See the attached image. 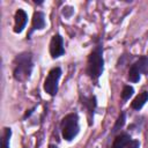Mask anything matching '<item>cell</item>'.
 <instances>
[{"label": "cell", "instance_id": "6da1fadb", "mask_svg": "<svg viewBox=\"0 0 148 148\" xmlns=\"http://www.w3.org/2000/svg\"><path fill=\"white\" fill-rule=\"evenodd\" d=\"M102 72H103V50H102V45L97 44L89 54L87 73L91 79L97 80L101 76Z\"/></svg>", "mask_w": 148, "mask_h": 148}, {"label": "cell", "instance_id": "7a4b0ae2", "mask_svg": "<svg viewBox=\"0 0 148 148\" xmlns=\"http://www.w3.org/2000/svg\"><path fill=\"white\" fill-rule=\"evenodd\" d=\"M14 77L17 81H24L30 76L32 69V59L30 53H21L15 58Z\"/></svg>", "mask_w": 148, "mask_h": 148}, {"label": "cell", "instance_id": "3957f363", "mask_svg": "<svg viewBox=\"0 0 148 148\" xmlns=\"http://www.w3.org/2000/svg\"><path fill=\"white\" fill-rule=\"evenodd\" d=\"M62 136L66 140H72L79 132V118L76 113L67 114L61 121Z\"/></svg>", "mask_w": 148, "mask_h": 148}, {"label": "cell", "instance_id": "277c9868", "mask_svg": "<svg viewBox=\"0 0 148 148\" xmlns=\"http://www.w3.org/2000/svg\"><path fill=\"white\" fill-rule=\"evenodd\" d=\"M60 75H61V69L59 67H56V68H52L49 73V75L46 76L45 81H44V90L53 96L57 94L58 91V81L60 79Z\"/></svg>", "mask_w": 148, "mask_h": 148}, {"label": "cell", "instance_id": "5b68a950", "mask_svg": "<svg viewBox=\"0 0 148 148\" xmlns=\"http://www.w3.org/2000/svg\"><path fill=\"white\" fill-rule=\"evenodd\" d=\"M64 42L60 35H54L50 43V53L52 58H58L61 54H64Z\"/></svg>", "mask_w": 148, "mask_h": 148}, {"label": "cell", "instance_id": "8992f818", "mask_svg": "<svg viewBox=\"0 0 148 148\" xmlns=\"http://www.w3.org/2000/svg\"><path fill=\"white\" fill-rule=\"evenodd\" d=\"M27 18H28L27 13L23 9H17V12L15 13V25H14L15 32H21L23 30L27 23Z\"/></svg>", "mask_w": 148, "mask_h": 148}, {"label": "cell", "instance_id": "52a82bcc", "mask_svg": "<svg viewBox=\"0 0 148 148\" xmlns=\"http://www.w3.org/2000/svg\"><path fill=\"white\" fill-rule=\"evenodd\" d=\"M130 141H131V136L127 133H121L114 139L112 148H125Z\"/></svg>", "mask_w": 148, "mask_h": 148}, {"label": "cell", "instance_id": "ba28073f", "mask_svg": "<svg viewBox=\"0 0 148 148\" xmlns=\"http://www.w3.org/2000/svg\"><path fill=\"white\" fill-rule=\"evenodd\" d=\"M148 101V92L147 91H142V92H140L134 99H133V102H132V108L133 109H135V110H140L143 105H145V103Z\"/></svg>", "mask_w": 148, "mask_h": 148}, {"label": "cell", "instance_id": "9c48e42d", "mask_svg": "<svg viewBox=\"0 0 148 148\" xmlns=\"http://www.w3.org/2000/svg\"><path fill=\"white\" fill-rule=\"evenodd\" d=\"M45 27V18L42 12H36L32 17V29H43Z\"/></svg>", "mask_w": 148, "mask_h": 148}, {"label": "cell", "instance_id": "30bf717a", "mask_svg": "<svg viewBox=\"0 0 148 148\" xmlns=\"http://www.w3.org/2000/svg\"><path fill=\"white\" fill-rule=\"evenodd\" d=\"M132 67H133L136 72H139L140 74H141L142 72H147V69H148V59H147L146 57H142V58H140L136 62H134V64L132 65Z\"/></svg>", "mask_w": 148, "mask_h": 148}, {"label": "cell", "instance_id": "8fae6325", "mask_svg": "<svg viewBox=\"0 0 148 148\" xmlns=\"http://www.w3.org/2000/svg\"><path fill=\"white\" fill-rule=\"evenodd\" d=\"M84 105H87V109H88V112L90 116H92L94 113V109L96 106V99L95 97H89V98H84V102H83Z\"/></svg>", "mask_w": 148, "mask_h": 148}, {"label": "cell", "instance_id": "7c38bea8", "mask_svg": "<svg viewBox=\"0 0 148 148\" xmlns=\"http://www.w3.org/2000/svg\"><path fill=\"white\" fill-rule=\"evenodd\" d=\"M10 134H12L10 128H5L3 141H2V148H9V138H10Z\"/></svg>", "mask_w": 148, "mask_h": 148}, {"label": "cell", "instance_id": "4fadbf2b", "mask_svg": "<svg viewBox=\"0 0 148 148\" xmlns=\"http://www.w3.org/2000/svg\"><path fill=\"white\" fill-rule=\"evenodd\" d=\"M133 91H134V90H133V88H132V87H130V86L124 87L123 92H121V98H123V99H127V98H130V97L132 96Z\"/></svg>", "mask_w": 148, "mask_h": 148}, {"label": "cell", "instance_id": "5bb4252c", "mask_svg": "<svg viewBox=\"0 0 148 148\" xmlns=\"http://www.w3.org/2000/svg\"><path fill=\"white\" fill-rule=\"evenodd\" d=\"M124 121H125V113H121V114L119 116V118H118V120H117L116 125H114L113 131H117L119 127H121V126L124 125Z\"/></svg>", "mask_w": 148, "mask_h": 148}, {"label": "cell", "instance_id": "9a60e30c", "mask_svg": "<svg viewBox=\"0 0 148 148\" xmlns=\"http://www.w3.org/2000/svg\"><path fill=\"white\" fill-rule=\"evenodd\" d=\"M140 147V143H139V141H136V140H131L130 142H128V145L125 147V148H139Z\"/></svg>", "mask_w": 148, "mask_h": 148}, {"label": "cell", "instance_id": "2e32d148", "mask_svg": "<svg viewBox=\"0 0 148 148\" xmlns=\"http://www.w3.org/2000/svg\"><path fill=\"white\" fill-rule=\"evenodd\" d=\"M49 148H58V147H57V146H54V145H50V146H49Z\"/></svg>", "mask_w": 148, "mask_h": 148}]
</instances>
